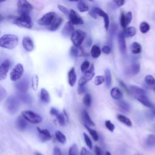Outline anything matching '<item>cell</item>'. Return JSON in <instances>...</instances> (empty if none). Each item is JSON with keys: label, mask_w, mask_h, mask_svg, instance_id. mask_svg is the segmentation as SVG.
<instances>
[{"label": "cell", "mask_w": 155, "mask_h": 155, "mask_svg": "<svg viewBox=\"0 0 155 155\" xmlns=\"http://www.w3.org/2000/svg\"><path fill=\"white\" fill-rule=\"evenodd\" d=\"M102 53H104V54H108L111 53V48L108 46V45H104L102 48Z\"/></svg>", "instance_id": "cell-54"}, {"label": "cell", "mask_w": 155, "mask_h": 155, "mask_svg": "<svg viewBox=\"0 0 155 155\" xmlns=\"http://www.w3.org/2000/svg\"><path fill=\"white\" fill-rule=\"evenodd\" d=\"M58 8H59V10L62 12L63 13H64L65 15L68 16L69 15V13H70V10L67 8L65 7V6L61 5V4H59L58 5Z\"/></svg>", "instance_id": "cell-49"}, {"label": "cell", "mask_w": 155, "mask_h": 155, "mask_svg": "<svg viewBox=\"0 0 155 155\" xmlns=\"http://www.w3.org/2000/svg\"><path fill=\"white\" fill-rule=\"evenodd\" d=\"M77 80V76H76V73L75 71V69L74 67H72L70 68L68 73V82L70 86L73 87Z\"/></svg>", "instance_id": "cell-18"}, {"label": "cell", "mask_w": 155, "mask_h": 155, "mask_svg": "<svg viewBox=\"0 0 155 155\" xmlns=\"http://www.w3.org/2000/svg\"><path fill=\"white\" fill-rule=\"evenodd\" d=\"M40 99L41 101L45 104H48L50 101V96L47 90L44 88L41 89L40 91Z\"/></svg>", "instance_id": "cell-23"}, {"label": "cell", "mask_w": 155, "mask_h": 155, "mask_svg": "<svg viewBox=\"0 0 155 155\" xmlns=\"http://www.w3.org/2000/svg\"><path fill=\"white\" fill-rule=\"evenodd\" d=\"M145 81L148 85H153L155 84V79L153 76L150 74H148L145 77Z\"/></svg>", "instance_id": "cell-45"}, {"label": "cell", "mask_w": 155, "mask_h": 155, "mask_svg": "<svg viewBox=\"0 0 155 155\" xmlns=\"http://www.w3.org/2000/svg\"><path fill=\"white\" fill-rule=\"evenodd\" d=\"M18 44V38L13 34H5L0 38V46L7 49H13Z\"/></svg>", "instance_id": "cell-1"}, {"label": "cell", "mask_w": 155, "mask_h": 155, "mask_svg": "<svg viewBox=\"0 0 155 155\" xmlns=\"http://www.w3.org/2000/svg\"><path fill=\"white\" fill-rule=\"evenodd\" d=\"M120 25L122 26V27L124 29L127 28V21H126V18H125V15L123 12H122L120 14Z\"/></svg>", "instance_id": "cell-47"}, {"label": "cell", "mask_w": 155, "mask_h": 155, "mask_svg": "<svg viewBox=\"0 0 155 155\" xmlns=\"http://www.w3.org/2000/svg\"><path fill=\"white\" fill-rule=\"evenodd\" d=\"M16 88L21 93H25L29 87V82L27 78L19 80L16 83Z\"/></svg>", "instance_id": "cell-13"}, {"label": "cell", "mask_w": 155, "mask_h": 155, "mask_svg": "<svg viewBox=\"0 0 155 155\" xmlns=\"http://www.w3.org/2000/svg\"><path fill=\"white\" fill-rule=\"evenodd\" d=\"M56 117L60 125L64 126L65 125L66 120H67V115L65 111L63 113H60Z\"/></svg>", "instance_id": "cell-30"}, {"label": "cell", "mask_w": 155, "mask_h": 155, "mask_svg": "<svg viewBox=\"0 0 155 155\" xmlns=\"http://www.w3.org/2000/svg\"><path fill=\"white\" fill-rule=\"evenodd\" d=\"M119 84H120V85L125 90H127V91H128V93H129V90H128V88H127V87L125 85V84L122 82V81H119Z\"/></svg>", "instance_id": "cell-60"}, {"label": "cell", "mask_w": 155, "mask_h": 155, "mask_svg": "<svg viewBox=\"0 0 155 155\" xmlns=\"http://www.w3.org/2000/svg\"><path fill=\"white\" fill-rule=\"evenodd\" d=\"M145 145L147 147L152 148L155 147V135L150 134L146 139Z\"/></svg>", "instance_id": "cell-32"}, {"label": "cell", "mask_w": 155, "mask_h": 155, "mask_svg": "<svg viewBox=\"0 0 155 155\" xmlns=\"http://www.w3.org/2000/svg\"><path fill=\"white\" fill-rule=\"evenodd\" d=\"M82 101H83L84 104L86 107H90V105H91V95L88 93H86L84 95V97H83Z\"/></svg>", "instance_id": "cell-40"}, {"label": "cell", "mask_w": 155, "mask_h": 155, "mask_svg": "<svg viewBox=\"0 0 155 155\" xmlns=\"http://www.w3.org/2000/svg\"><path fill=\"white\" fill-rule=\"evenodd\" d=\"M85 127L88 131L89 133L90 134V135L93 137V140L94 141H97L99 140V136H98V134L96 132V131L93 130V129H92V128H90V127H88L87 125H85Z\"/></svg>", "instance_id": "cell-39"}, {"label": "cell", "mask_w": 155, "mask_h": 155, "mask_svg": "<svg viewBox=\"0 0 155 155\" xmlns=\"http://www.w3.org/2000/svg\"><path fill=\"white\" fill-rule=\"evenodd\" d=\"M111 73L109 68H106L105 70V85L107 88H109L111 85Z\"/></svg>", "instance_id": "cell-29"}, {"label": "cell", "mask_w": 155, "mask_h": 155, "mask_svg": "<svg viewBox=\"0 0 155 155\" xmlns=\"http://www.w3.org/2000/svg\"><path fill=\"white\" fill-rule=\"evenodd\" d=\"M78 91V93L79 94H83V93H84L85 92L86 88L85 87V86H79Z\"/></svg>", "instance_id": "cell-57"}, {"label": "cell", "mask_w": 155, "mask_h": 155, "mask_svg": "<svg viewBox=\"0 0 155 155\" xmlns=\"http://www.w3.org/2000/svg\"><path fill=\"white\" fill-rule=\"evenodd\" d=\"M118 44L120 51L122 53H125L127 51V45L123 32H120L118 34Z\"/></svg>", "instance_id": "cell-17"}, {"label": "cell", "mask_w": 155, "mask_h": 155, "mask_svg": "<svg viewBox=\"0 0 155 155\" xmlns=\"http://www.w3.org/2000/svg\"><path fill=\"white\" fill-rule=\"evenodd\" d=\"M105 125L106 127V128L111 132H113L115 128V126L114 125L110 120H107L105 122Z\"/></svg>", "instance_id": "cell-48"}, {"label": "cell", "mask_w": 155, "mask_h": 155, "mask_svg": "<svg viewBox=\"0 0 155 155\" xmlns=\"http://www.w3.org/2000/svg\"><path fill=\"white\" fill-rule=\"evenodd\" d=\"M10 67V62L8 59H5L0 65V80H4L7 75Z\"/></svg>", "instance_id": "cell-10"}, {"label": "cell", "mask_w": 155, "mask_h": 155, "mask_svg": "<svg viewBox=\"0 0 155 155\" xmlns=\"http://www.w3.org/2000/svg\"><path fill=\"white\" fill-rule=\"evenodd\" d=\"M56 18V13L53 12H50L45 13L38 21L37 22L40 25L50 26Z\"/></svg>", "instance_id": "cell-8"}, {"label": "cell", "mask_w": 155, "mask_h": 155, "mask_svg": "<svg viewBox=\"0 0 155 155\" xmlns=\"http://www.w3.org/2000/svg\"><path fill=\"white\" fill-rule=\"evenodd\" d=\"M59 110L54 108V107H51L50 108V114L51 115V116H55L56 117L59 114Z\"/></svg>", "instance_id": "cell-52"}, {"label": "cell", "mask_w": 155, "mask_h": 155, "mask_svg": "<svg viewBox=\"0 0 155 155\" xmlns=\"http://www.w3.org/2000/svg\"><path fill=\"white\" fill-rule=\"evenodd\" d=\"M130 50L133 54H139L141 53L142 46L139 43H138L137 42H134L131 44V45L130 46Z\"/></svg>", "instance_id": "cell-26"}, {"label": "cell", "mask_w": 155, "mask_h": 155, "mask_svg": "<svg viewBox=\"0 0 155 155\" xmlns=\"http://www.w3.org/2000/svg\"><path fill=\"white\" fill-rule=\"evenodd\" d=\"M136 28L133 27H128L124 30L123 33L125 38H131L135 35L136 34Z\"/></svg>", "instance_id": "cell-27"}, {"label": "cell", "mask_w": 155, "mask_h": 155, "mask_svg": "<svg viewBox=\"0 0 155 155\" xmlns=\"http://www.w3.org/2000/svg\"><path fill=\"white\" fill-rule=\"evenodd\" d=\"M150 28V25L147 22L143 21V22H142L140 23V26H139V29H140V31L142 33H147L149 31Z\"/></svg>", "instance_id": "cell-38"}, {"label": "cell", "mask_w": 155, "mask_h": 155, "mask_svg": "<svg viewBox=\"0 0 155 155\" xmlns=\"http://www.w3.org/2000/svg\"><path fill=\"white\" fill-rule=\"evenodd\" d=\"M125 18H126V21H127V25L131 22V19H132V13L131 12H128L126 15H125Z\"/></svg>", "instance_id": "cell-53"}, {"label": "cell", "mask_w": 155, "mask_h": 155, "mask_svg": "<svg viewBox=\"0 0 155 155\" xmlns=\"http://www.w3.org/2000/svg\"><path fill=\"white\" fill-rule=\"evenodd\" d=\"M62 21H63V19L62 18H61V17L55 18V19H54V21H53L51 24L48 27V30L50 31H56L59 27V26L62 24Z\"/></svg>", "instance_id": "cell-22"}, {"label": "cell", "mask_w": 155, "mask_h": 155, "mask_svg": "<svg viewBox=\"0 0 155 155\" xmlns=\"http://www.w3.org/2000/svg\"><path fill=\"white\" fill-rule=\"evenodd\" d=\"M33 8V5L27 1L19 0L17 2V9L19 15L24 13L29 14Z\"/></svg>", "instance_id": "cell-9"}, {"label": "cell", "mask_w": 155, "mask_h": 155, "mask_svg": "<svg viewBox=\"0 0 155 155\" xmlns=\"http://www.w3.org/2000/svg\"><path fill=\"white\" fill-rule=\"evenodd\" d=\"M80 68H81V71H82V73H85L86 71H87L89 70V68H90V62H89V61H84V62L81 64Z\"/></svg>", "instance_id": "cell-42"}, {"label": "cell", "mask_w": 155, "mask_h": 155, "mask_svg": "<svg viewBox=\"0 0 155 155\" xmlns=\"http://www.w3.org/2000/svg\"><path fill=\"white\" fill-rule=\"evenodd\" d=\"M117 118L120 122L125 124V125H127L128 127L132 126V122H131V120L129 118H128L127 117H126L125 116L121 114H119L117 115Z\"/></svg>", "instance_id": "cell-31"}, {"label": "cell", "mask_w": 155, "mask_h": 155, "mask_svg": "<svg viewBox=\"0 0 155 155\" xmlns=\"http://www.w3.org/2000/svg\"><path fill=\"white\" fill-rule=\"evenodd\" d=\"M7 96V92L5 89H4L2 87H1L0 88V101H2Z\"/></svg>", "instance_id": "cell-51"}, {"label": "cell", "mask_w": 155, "mask_h": 155, "mask_svg": "<svg viewBox=\"0 0 155 155\" xmlns=\"http://www.w3.org/2000/svg\"><path fill=\"white\" fill-rule=\"evenodd\" d=\"M87 36V33L82 30H76L71 35L70 39L74 46L79 47Z\"/></svg>", "instance_id": "cell-4"}, {"label": "cell", "mask_w": 155, "mask_h": 155, "mask_svg": "<svg viewBox=\"0 0 155 155\" xmlns=\"http://www.w3.org/2000/svg\"><path fill=\"white\" fill-rule=\"evenodd\" d=\"M74 28L73 25L70 22H67L64 25L62 30V35L63 36L67 38L71 36L73 33L74 31Z\"/></svg>", "instance_id": "cell-14"}, {"label": "cell", "mask_w": 155, "mask_h": 155, "mask_svg": "<svg viewBox=\"0 0 155 155\" xmlns=\"http://www.w3.org/2000/svg\"><path fill=\"white\" fill-rule=\"evenodd\" d=\"M16 125L18 127V128L22 131V130H24L27 126V122H26V120L22 116H19L18 118H17V120H16Z\"/></svg>", "instance_id": "cell-25"}, {"label": "cell", "mask_w": 155, "mask_h": 155, "mask_svg": "<svg viewBox=\"0 0 155 155\" xmlns=\"http://www.w3.org/2000/svg\"><path fill=\"white\" fill-rule=\"evenodd\" d=\"M83 136H84V138L85 142L86 145L90 150H91L93 148V144H92V142H91L90 138L88 137V136L85 133H83Z\"/></svg>", "instance_id": "cell-46"}, {"label": "cell", "mask_w": 155, "mask_h": 155, "mask_svg": "<svg viewBox=\"0 0 155 155\" xmlns=\"http://www.w3.org/2000/svg\"><path fill=\"white\" fill-rule=\"evenodd\" d=\"M94 151H95V155H102L101 150L99 147H95Z\"/></svg>", "instance_id": "cell-58"}, {"label": "cell", "mask_w": 155, "mask_h": 155, "mask_svg": "<svg viewBox=\"0 0 155 155\" xmlns=\"http://www.w3.org/2000/svg\"><path fill=\"white\" fill-rule=\"evenodd\" d=\"M79 49H78V47H76L75 46H72L71 47V49H70V54H71L72 56L73 57H76L79 55Z\"/></svg>", "instance_id": "cell-50"}, {"label": "cell", "mask_w": 155, "mask_h": 155, "mask_svg": "<svg viewBox=\"0 0 155 155\" xmlns=\"http://www.w3.org/2000/svg\"><path fill=\"white\" fill-rule=\"evenodd\" d=\"M110 95L113 99L119 100L122 97V93L117 87H113L110 91Z\"/></svg>", "instance_id": "cell-24"}, {"label": "cell", "mask_w": 155, "mask_h": 155, "mask_svg": "<svg viewBox=\"0 0 155 155\" xmlns=\"http://www.w3.org/2000/svg\"><path fill=\"white\" fill-rule=\"evenodd\" d=\"M53 155H62L61 150L58 147H54L53 149Z\"/></svg>", "instance_id": "cell-55"}, {"label": "cell", "mask_w": 155, "mask_h": 155, "mask_svg": "<svg viewBox=\"0 0 155 155\" xmlns=\"http://www.w3.org/2000/svg\"><path fill=\"white\" fill-rule=\"evenodd\" d=\"M105 155H111V153H110L109 151H107Z\"/></svg>", "instance_id": "cell-61"}, {"label": "cell", "mask_w": 155, "mask_h": 155, "mask_svg": "<svg viewBox=\"0 0 155 155\" xmlns=\"http://www.w3.org/2000/svg\"><path fill=\"white\" fill-rule=\"evenodd\" d=\"M77 8L78 9V10L82 13L86 12L88 11V10H89L88 6L87 5V4L82 1H80L78 2Z\"/></svg>", "instance_id": "cell-35"}, {"label": "cell", "mask_w": 155, "mask_h": 155, "mask_svg": "<svg viewBox=\"0 0 155 155\" xmlns=\"http://www.w3.org/2000/svg\"><path fill=\"white\" fill-rule=\"evenodd\" d=\"M22 44L23 48L27 51L30 52L34 49V43L31 38L28 36H25L22 40Z\"/></svg>", "instance_id": "cell-15"}, {"label": "cell", "mask_w": 155, "mask_h": 155, "mask_svg": "<svg viewBox=\"0 0 155 155\" xmlns=\"http://www.w3.org/2000/svg\"><path fill=\"white\" fill-rule=\"evenodd\" d=\"M81 155H90L88 152L87 151V150H86L85 148L83 147L81 149Z\"/></svg>", "instance_id": "cell-59"}, {"label": "cell", "mask_w": 155, "mask_h": 155, "mask_svg": "<svg viewBox=\"0 0 155 155\" xmlns=\"http://www.w3.org/2000/svg\"><path fill=\"white\" fill-rule=\"evenodd\" d=\"M12 22L16 25L22 28L30 29L33 27V22L31 17L29 14L27 13L21 14L19 15V16L15 17L12 19Z\"/></svg>", "instance_id": "cell-2"}, {"label": "cell", "mask_w": 155, "mask_h": 155, "mask_svg": "<svg viewBox=\"0 0 155 155\" xmlns=\"http://www.w3.org/2000/svg\"><path fill=\"white\" fill-rule=\"evenodd\" d=\"M21 114L26 120L32 124H39L42 120V118L39 114L31 110L23 111Z\"/></svg>", "instance_id": "cell-5"}, {"label": "cell", "mask_w": 155, "mask_h": 155, "mask_svg": "<svg viewBox=\"0 0 155 155\" xmlns=\"http://www.w3.org/2000/svg\"><path fill=\"white\" fill-rule=\"evenodd\" d=\"M24 70L22 64L21 63L16 64L14 68L12 70L10 74V78L11 81L16 82L20 80L24 74Z\"/></svg>", "instance_id": "cell-6"}, {"label": "cell", "mask_w": 155, "mask_h": 155, "mask_svg": "<svg viewBox=\"0 0 155 155\" xmlns=\"http://www.w3.org/2000/svg\"><path fill=\"white\" fill-rule=\"evenodd\" d=\"M113 2L115 4V5L117 7H120L121 6H122L124 3H125V1L124 0H119V1H113Z\"/></svg>", "instance_id": "cell-56"}, {"label": "cell", "mask_w": 155, "mask_h": 155, "mask_svg": "<svg viewBox=\"0 0 155 155\" xmlns=\"http://www.w3.org/2000/svg\"><path fill=\"white\" fill-rule=\"evenodd\" d=\"M94 74H95L94 67V65L92 64L91 65L89 70L87 71H86L85 73H84V74L79 79V81H78L79 86H85V85H86L92 79Z\"/></svg>", "instance_id": "cell-7"}, {"label": "cell", "mask_w": 155, "mask_h": 155, "mask_svg": "<svg viewBox=\"0 0 155 155\" xmlns=\"http://www.w3.org/2000/svg\"><path fill=\"white\" fill-rule=\"evenodd\" d=\"M55 137L58 142L61 143L65 144L66 143L67 139L65 136L61 131H56L55 133Z\"/></svg>", "instance_id": "cell-33"}, {"label": "cell", "mask_w": 155, "mask_h": 155, "mask_svg": "<svg viewBox=\"0 0 155 155\" xmlns=\"http://www.w3.org/2000/svg\"><path fill=\"white\" fill-rule=\"evenodd\" d=\"M70 22L73 25H81L84 24V21L81 16L73 9L70 10V13L68 15Z\"/></svg>", "instance_id": "cell-12"}, {"label": "cell", "mask_w": 155, "mask_h": 155, "mask_svg": "<svg viewBox=\"0 0 155 155\" xmlns=\"http://www.w3.org/2000/svg\"><path fill=\"white\" fill-rule=\"evenodd\" d=\"M137 155H139V154H137Z\"/></svg>", "instance_id": "cell-63"}, {"label": "cell", "mask_w": 155, "mask_h": 155, "mask_svg": "<svg viewBox=\"0 0 155 155\" xmlns=\"http://www.w3.org/2000/svg\"><path fill=\"white\" fill-rule=\"evenodd\" d=\"M135 98L139 101L142 104H143V105L146 106L147 107L150 108L151 109L154 108L155 107L153 105V104L150 102V101L148 99V97L146 95H142V96H137L135 97Z\"/></svg>", "instance_id": "cell-19"}, {"label": "cell", "mask_w": 155, "mask_h": 155, "mask_svg": "<svg viewBox=\"0 0 155 155\" xmlns=\"http://www.w3.org/2000/svg\"><path fill=\"white\" fill-rule=\"evenodd\" d=\"M36 129L39 133V136L40 137V139L42 142H46L47 140H49L51 138V136L48 130L41 129L39 127H37Z\"/></svg>", "instance_id": "cell-16"}, {"label": "cell", "mask_w": 155, "mask_h": 155, "mask_svg": "<svg viewBox=\"0 0 155 155\" xmlns=\"http://www.w3.org/2000/svg\"><path fill=\"white\" fill-rule=\"evenodd\" d=\"M140 66L139 63L134 62V63L132 64V65H131L130 71H131V74L133 75H135V74H137V73H139L140 71Z\"/></svg>", "instance_id": "cell-37"}, {"label": "cell", "mask_w": 155, "mask_h": 155, "mask_svg": "<svg viewBox=\"0 0 155 155\" xmlns=\"http://www.w3.org/2000/svg\"><path fill=\"white\" fill-rule=\"evenodd\" d=\"M94 12L97 16H101L104 18V27L106 30L108 29L109 25H110V18L108 16V15L103 10L99 7H94L93 8Z\"/></svg>", "instance_id": "cell-11"}, {"label": "cell", "mask_w": 155, "mask_h": 155, "mask_svg": "<svg viewBox=\"0 0 155 155\" xmlns=\"http://www.w3.org/2000/svg\"><path fill=\"white\" fill-rule=\"evenodd\" d=\"M35 155H42V154H41L40 153H35Z\"/></svg>", "instance_id": "cell-62"}, {"label": "cell", "mask_w": 155, "mask_h": 155, "mask_svg": "<svg viewBox=\"0 0 155 155\" xmlns=\"http://www.w3.org/2000/svg\"><path fill=\"white\" fill-rule=\"evenodd\" d=\"M129 88L130 91L134 95L135 97L142 96V95H146L145 91L138 86L132 85L130 86Z\"/></svg>", "instance_id": "cell-20"}, {"label": "cell", "mask_w": 155, "mask_h": 155, "mask_svg": "<svg viewBox=\"0 0 155 155\" xmlns=\"http://www.w3.org/2000/svg\"><path fill=\"white\" fill-rule=\"evenodd\" d=\"M4 105L6 110L9 113L15 114L19 108V99L14 96H10L7 98Z\"/></svg>", "instance_id": "cell-3"}, {"label": "cell", "mask_w": 155, "mask_h": 155, "mask_svg": "<svg viewBox=\"0 0 155 155\" xmlns=\"http://www.w3.org/2000/svg\"><path fill=\"white\" fill-rule=\"evenodd\" d=\"M82 117L84 122V125H87L88 127H94L95 125V124L91 120L90 116H89V114L85 110H84L82 111Z\"/></svg>", "instance_id": "cell-21"}, {"label": "cell", "mask_w": 155, "mask_h": 155, "mask_svg": "<svg viewBox=\"0 0 155 155\" xmlns=\"http://www.w3.org/2000/svg\"><path fill=\"white\" fill-rule=\"evenodd\" d=\"M39 77L36 74H33L31 77V87L34 91H36L38 88Z\"/></svg>", "instance_id": "cell-36"}, {"label": "cell", "mask_w": 155, "mask_h": 155, "mask_svg": "<svg viewBox=\"0 0 155 155\" xmlns=\"http://www.w3.org/2000/svg\"><path fill=\"white\" fill-rule=\"evenodd\" d=\"M90 54L93 58H97L101 54V50L97 45H93L91 48Z\"/></svg>", "instance_id": "cell-28"}, {"label": "cell", "mask_w": 155, "mask_h": 155, "mask_svg": "<svg viewBox=\"0 0 155 155\" xmlns=\"http://www.w3.org/2000/svg\"><path fill=\"white\" fill-rule=\"evenodd\" d=\"M69 155H78V146L76 143L73 144L69 148L68 151Z\"/></svg>", "instance_id": "cell-43"}, {"label": "cell", "mask_w": 155, "mask_h": 155, "mask_svg": "<svg viewBox=\"0 0 155 155\" xmlns=\"http://www.w3.org/2000/svg\"><path fill=\"white\" fill-rule=\"evenodd\" d=\"M117 104L119 106V107L123 111L127 112L128 111L130 110V107L129 105V104L126 102L124 101H122V100H119L117 102Z\"/></svg>", "instance_id": "cell-34"}, {"label": "cell", "mask_w": 155, "mask_h": 155, "mask_svg": "<svg viewBox=\"0 0 155 155\" xmlns=\"http://www.w3.org/2000/svg\"><path fill=\"white\" fill-rule=\"evenodd\" d=\"M105 82V77L101 75L96 76L94 80V84L96 85H100Z\"/></svg>", "instance_id": "cell-44"}, {"label": "cell", "mask_w": 155, "mask_h": 155, "mask_svg": "<svg viewBox=\"0 0 155 155\" xmlns=\"http://www.w3.org/2000/svg\"><path fill=\"white\" fill-rule=\"evenodd\" d=\"M19 99L25 103H29L31 102V97L28 94L26 93H21L19 94Z\"/></svg>", "instance_id": "cell-41"}]
</instances>
